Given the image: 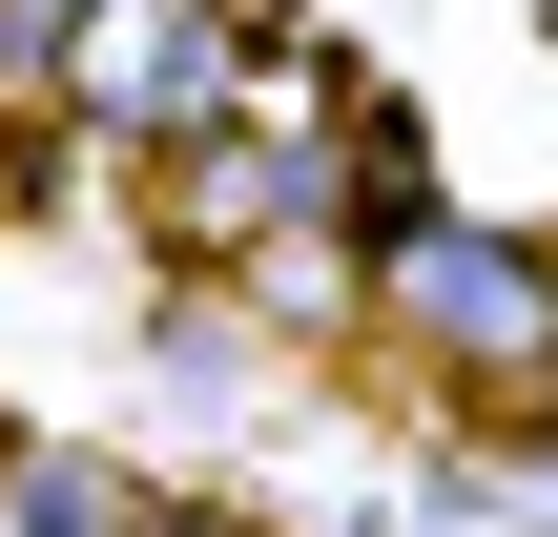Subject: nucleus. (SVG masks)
Returning a JSON list of instances; mask_svg holds the SVG:
<instances>
[{
    "label": "nucleus",
    "instance_id": "1",
    "mask_svg": "<svg viewBox=\"0 0 558 537\" xmlns=\"http://www.w3.org/2000/svg\"><path fill=\"white\" fill-rule=\"evenodd\" d=\"M373 290H393V331H414L435 373H476V393H538L558 373V248L538 228H435V207H393Z\"/></svg>",
    "mask_w": 558,
    "mask_h": 537
},
{
    "label": "nucleus",
    "instance_id": "2",
    "mask_svg": "<svg viewBox=\"0 0 558 537\" xmlns=\"http://www.w3.org/2000/svg\"><path fill=\"white\" fill-rule=\"evenodd\" d=\"M0 537H145V517H124V476H104V455H21Z\"/></svg>",
    "mask_w": 558,
    "mask_h": 537
},
{
    "label": "nucleus",
    "instance_id": "3",
    "mask_svg": "<svg viewBox=\"0 0 558 537\" xmlns=\"http://www.w3.org/2000/svg\"><path fill=\"white\" fill-rule=\"evenodd\" d=\"M145 537H248V517H145Z\"/></svg>",
    "mask_w": 558,
    "mask_h": 537
},
{
    "label": "nucleus",
    "instance_id": "4",
    "mask_svg": "<svg viewBox=\"0 0 558 537\" xmlns=\"http://www.w3.org/2000/svg\"><path fill=\"white\" fill-rule=\"evenodd\" d=\"M0 497H21V455H0Z\"/></svg>",
    "mask_w": 558,
    "mask_h": 537
}]
</instances>
